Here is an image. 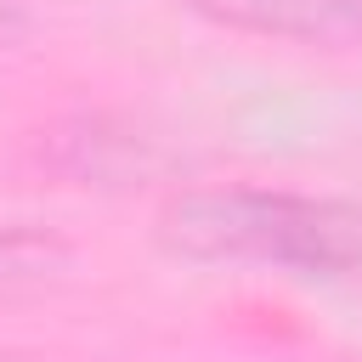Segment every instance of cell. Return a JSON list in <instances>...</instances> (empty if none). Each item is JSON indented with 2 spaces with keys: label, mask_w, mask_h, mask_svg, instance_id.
<instances>
[{
  "label": "cell",
  "mask_w": 362,
  "mask_h": 362,
  "mask_svg": "<svg viewBox=\"0 0 362 362\" xmlns=\"http://www.w3.org/2000/svg\"><path fill=\"white\" fill-rule=\"evenodd\" d=\"M170 249L226 266H272L294 277L362 272V209L272 187H204L158 209Z\"/></svg>",
  "instance_id": "obj_1"
},
{
  "label": "cell",
  "mask_w": 362,
  "mask_h": 362,
  "mask_svg": "<svg viewBox=\"0 0 362 362\" xmlns=\"http://www.w3.org/2000/svg\"><path fill=\"white\" fill-rule=\"evenodd\" d=\"M192 11L272 40H300L322 51H362V0H187Z\"/></svg>",
  "instance_id": "obj_2"
},
{
  "label": "cell",
  "mask_w": 362,
  "mask_h": 362,
  "mask_svg": "<svg viewBox=\"0 0 362 362\" xmlns=\"http://www.w3.org/2000/svg\"><path fill=\"white\" fill-rule=\"evenodd\" d=\"M51 255H57V243L40 232H17V226L0 232V277H28V272L51 266Z\"/></svg>",
  "instance_id": "obj_3"
},
{
  "label": "cell",
  "mask_w": 362,
  "mask_h": 362,
  "mask_svg": "<svg viewBox=\"0 0 362 362\" xmlns=\"http://www.w3.org/2000/svg\"><path fill=\"white\" fill-rule=\"evenodd\" d=\"M6 28H11V11H6V6H0V34H6Z\"/></svg>",
  "instance_id": "obj_4"
}]
</instances>
